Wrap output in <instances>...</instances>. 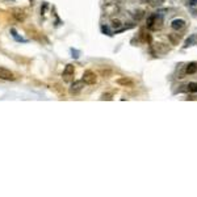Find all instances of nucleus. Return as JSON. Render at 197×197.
<instances>
[{
	"label": "nucleus",
	"mask_w": 197,
	"mask_h": 197,
	"mask_svg": "<svg viewBox=\"0 0 197 197\" xmlns=\"http://www.w3.org/2000/svg\"><path fill=\"white\" fill-rule=\"evenodd\" d=\"M162 25H163V16H162V14L152 13L147 17L146 26H147V29H150V30H158V29L162 28Z\"/></svg>",
	"instance_id": "1"
},
{
	"label": "nucleus",
	"mask_w": 197,
	"mask_h": 197,
	"mask_svg": "<svg viewBox=\"0 0 197 197\" xmlns=\"http://www.w3.org/2000/svg\"><path fill=\"white\" fill-rule=\"evenodd\" d=\"M82 80L84 82V84L92 86V84H95V83L97 82V75H96V74L93 72V71L87 70V71H84V74H83Z\"/></svg>",
	"instance_id": "2"
},
{
	"label": "nucleus",
	"mask_w": 197,
	"mask_h": 197,
	"mask_svg": "<svg viewBox=\"0 0 197 197\" xmlns=\"http://www.w3.org/2000/svg\"><path fill=\"white\" fill-rule=\"evenodd\" d=\"M74 74H75V67L74 65H67L63 70V74H62V78L65 82H71V79L74 78Z\"/></svg>",
	"instance_id": "3"
},
{
	"label": "nucleus",
	"mask_w": 197,
	"mask_h": 197,
	"mask_svg": "<svg viewBox=\"0 0 197 197\" xmlns=\"http://www.w3.org/2000/svg\"><path fill=\"white\" fill-rule=\"evenodd\" d=\"M0 79H2V80H14L16 76H14V74L11 70L0 67Z\"/></svg>",
	"instance_id": "4"
},
{
	"label": "nucleus",
	"mask_w": 197,
	"mask_h": 197,
	"mask_svg": "<svg viewBox=\"0 0 197 197\" xmlns=\"http://www.w3.org/2000/svg\"><path fill=\"white\" fill-rule=\"evenodd\" d=\"M83 87H84V82L83 80H76V82H74L71 84V87H70V90L68 91H70L71 95H78V93L83 90Z\"/></svg>",
	"instance_id": "5"
},
{
	"label": "nucleus",
	"mask_w": 197,
	"mask_h": 197,
	"mask_svg": "<svg viewBox=\"0 0 197 197\" xmlns=\"http://www.w3.org/2000/svg\"><path fill=\"white\" fill-rule=\"evenodd\" d=\"M12 16L16 18L17 21H24L26 17V13L21 8H14V9H12Z\"/></svg>",
	"instance_id": "6"
},
{
	"label": "nucleus",
	"mask_w": 197,
	"mask_h": 197,
	"mask_svg": "<svg viewBox=\"0 0 197 197\" xmlns=\"http://www.w3.org/2000/svg\"><path fill=\"white\" fill-rule=\"evenodd\" d=\"M171 28L174 29V30H181V29H184L185 28V21L184 20H181V18H176L174 20V21L171 22Z\"/></svg>",
	"instance_id": "7"
},
{
	"label": "nucleus",
	"mask_w": 197,
	"mask_h": 197,
	"mask_svg": "<svg viewBox=\"0 0 197 197\" xmlns=\"http://www.w3.org/2000/svg\"><path fill=\"white\" fill-rule=\"evenodd\" d=\"M116 83H117L118 86H122V87H133V86H134V82H133L131 79L126 78V76L117 79V80H116Z\"/></svg>",
	"instance_id": "8"
},
{
	"label": "nucleus",
	"mask_w": 197,
	"mask_h": 197,
	"mask_svg": "<svg viewBox=\"0 0 197 197\" xmlns=\"http://www.w3.org/2000/svg\"><path fill=\"white\" fill-rule=\"evenodd\" d=\"M181 38H183L181 34H177V33L168 34V41L171 42V45H179V42L181 41Z\"/></svg>",
	"instance_id": "9"
},
{
	"label": "nucleus",
	"mask_w": 197,
	"mask_h": 197,
	"mask_svg": "<svg viewBox=\"0 0 197 197\" xmlns=\"http://www.w3.org/2000/svg\"><path fill=\"white\" fill-rule=\"evenodd\" d=\"M185 88H181V92L183 91H187V92H189V93H197V83H195V82H191V83H188L187 86H184Z\"/></svg>",
	"instance_id": "10"
},
{
	"label": "nucleus",
	"mask_w": 197,
	"mask_h": 197,
	"mask_svg": "<svg viewBox=\"0 0 197 197\" xmlns=\"http://www.w3.org/2000/svg\"><path fill=\"white\" fill-rule=\"evenodd\" d=\"M196 72H197V63L192 62V63H189V65H187V67H185L187 75H193V74H196Z\"/></svg>",
	"instance_id": "11"
},
{
	"label": "nucleus",
	"mask_w": 197,
	"mask_h": 197,
	"mask_svg": "<svg viewBox=\"0 0 197 197\" xmlns=\"http://www.w3.org/2000/svg\"><path fill=\"white\" fill-rule=\"evenodd\" d=\"M196 34H192V36L188 38V39H187V41H185V45H184V47H189V46H192V45H193V43L196 42Z\"/></svg>",
	"instance_id": "12"
},
{
	"label": "nucleus",
	"mask_w": 197,
	"mask_h": 197,
	"mask_svg": "<svg viewBox=\"0 0 197 197\" xmlns=\"http://www.w3.org/2000/svg\"><path fill=\"white\" fill-rule=\"evenodd\" d=\"M187 6H188L191 9H195V8L197 7V0H188Z\"/></svg>",
	"instance_id": "13"
},
{
	"label": "nucleus",
	"mask_w": 197,
	"mask_h": 197,
	"mask_svg": "<svg viewBox=\"0 0 197 197\" xmlns=\"http://www.w3.org/2000/svg\"><path fill=\"white\" fill-rule=\"evenodd\" d=\"M100 98H101V100H112L113 95H112V93H103Z\"/></svg>",
	"instance_id": "14"
},
{
	"label": "nucleus",
	"mask_w": 197,
	"mask_h": 197,
	"mask_svg": "<svg viewBox=\"0 0 197 197\" xmlns=\"http://www.w3.org/2000/svg\"><path fill=\"white\" fill-rule=\"evenodd\" d=\"M112 26H113V28H120V26H121V21H120V20L113 18V20H112Z\"/></svg>",
	"instance_id": "15"
},
{
	"label": "nucleus",
	"mask_w": 197,
	"mask_h": 197,
	"mask_svg": "<svg viewBox=\"0 0 197 197\" xmlns=\"http://www.w3.org/2000/svg\"><path fill=\"white\" fill-rule=\"evenodd\" d=\"M149 4H151V6H159V4L162 3V0H146Z\"/></svg>",
	"instance_id": "16"
},
{
	"label": "nucleus",
	"mask_w": 197,
	"mask_h": 197,
	"mask_svg": "<svg viewBox=\"0 0 197 197\" xmlns=\"http://www.w3.org/2000/svg\"><path fill=\"white\" fill-rule=\"evenodd\" d=\"M142 16H143V11H138V12H135V16H134V17H135L137 20H139Z\"/></svg>",
	"instance_id": "17"
}]
</instances>
